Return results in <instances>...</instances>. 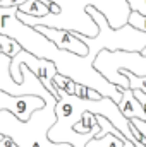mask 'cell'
Wrapping results in <instances>:
<instances>
[{
	"label": "cell",
	"mask_w": 146,
	"mask_h": 147,
	"mask_svg": "<svg viewBox=\"0 0 146 147\" xmlns=\"http://www.w3.org/2000/svg\"><path fill=\"white\" fill-rule=\"evenodd\" d=\"M95 127H96V116H95L93 113H84V115L81 116V120L77 121V125L74 127V130H76V134H79V135H86V134H89Z\"/></svg>",
	"instance_id": "cell-10"
},
{
	"label": "cell",
	"mask_w": 146,
	"mask_h": 147,
	"mask_svg": "<svg viewBox=\"0 0 146 147\" xmlns=\"http://www.w3.org/2000/svg\"><path fill=\"white\" fill-rule=\"evenodd\" d=\"M26 0H0V9H10V7H21Z\"/></svg>",
	"instance_id": "cell-18"
},
{
	"label": "cell",
	"mask_w": 146,
	"mask_h": 147,
	"mask_svg": "<svg viewBox=\"0 0 146 147\" xmlns=\"http://www.w3.org/2000/svg\"><path fill=\"white\" fill-rule=\"evenodd\" d=\"M17 7L0 9V34L12 38L19 43V46L36 57L40 60L52 62L57 69V74L67 77L79 86L95 89L102 98H108L115 105H119L122 94L120 91L107 82L100 74L93 69V62L86 60L84 57H77L74 53L59 50L50 39L38 33L35 28L23 24L17 19Z\"/></svg>",
	"instance_id": "cell-1"
},
{
	"label": "cell",
	"mask_w": 146,
	"mask_h": 147,
	"mask_svg": "<svg viewBox=\"0 0 146 147\" xmlns=\"http://www.w3.org/2000/svg\"><path fill=\"white\" fill-rule=\"evenodd\" d=\"M127 24L132 29L139 31V33H146V16H141L138 12H131L129 19H127Z\"/></svg>",
	"instance_id": "cell-16"
},
{
	"label": "cell",
	"mask_w": 146,
	"mask_h": 147,
	"mask_svg": "<svg viewBox=\"0 0 146 147\" xmlns=\"http://www.w3.org/2000/svg\"><path fill=\"white\" fill-rule=\"evenodd\" d=\"M126 140V139H124ZM124 140H120V139H117L115 135H105V137H102V139H93V140H89L86 147H124Z\"/></svg>",
	"instance_id": "cell-12"
},
{
	"label": "cell",
	"mask_w": 146,
	"mask_h": 147,
	"mask_svg": "<svg viewBox=\"0 0 146 147\" xmlns=\"http://www.w3.org/2000/svg\"><path fill=\"white\" fill-rule=\"evenodd\" d=\"M45 106L35 111L28 121H21L9 111H0V135L10 139L17 147H45L50 144L48 130L55 125L57 99L50 94Z\"/></svg>",
	"instance_id": "cell-3"
},
{
	"label": "cell",
	"mask_w": 146,
	"mask_h": 147,
	"mask_svg": "<svg viewBox=\"0 0 146 147\" xmlns=\"http://www.w3.org/2000/svg\"><path fill=\"white\" fill-rule=\"evenodd\" d=\"M124 147H134V146H132V142H129V140L126 139V140H124Z\"/></svg>",
	"instance_id": "cell-21"
},
{
	"label": "cell",
	"mask_w": 146,
	"mask_h": 147,
	"mask_svg": "<svg viewBox=\"0 0 146 147\" xmlns=\"http://www.w3.org/2000/svg\"><path fill=\"white\" fill-rule=\"evenodd\" d=\"M141 55H143V57H146V48L143 50V51H141Z\"/></svg>",
	"instance_id": "cell-22"
},
{
	"label": "cell",
	"mask_w": 146,
	"mask_h": 147,
	"mask_svg": "<svg viewBox=\"0 0 146 147\" xmlns=\"http://www.w3.org/2000/svg\"><path fill=\"white\" fill-rule=\"evenodd\" d=\"M53 86H55L57 91H62L67 96H74V92H76V82L71 80V79H67V77L59 75V74L53 77Z\"/></svg>",
	"instance_id": "cell-13"
},
{
	"label": "cell",
	"mask_w": 146,
	"mask_h": 147,
	"mask_svg": "<svg viewBox=\"0 0 146 147\" xmlns=\"http://www.w3.org/2000/svg\"><path fill=\"white\" fill-rule=\"evenodd\" d=\"M38 33H41L46 39H50L59 50L74 53L77 57H88V46L76 36L71 31H62V29H50V28H43L38 26L35 28Z\"/></svg>",
	"instance_id": "cell-7"
},
{
	"label": "cell",
	"mask_w": 146,
	"mask_h": 147,
	"mask_svg": "<svg viewBox=\"0 0 146 147\" xmlns=\"http://www.w3.org/2000/svg\"><path fill=\"white\" fill-rule=\"evenodd\" d=\"M43 106L45 101L36 96H9L0 91V111H9L21 121H28L31 115Z\"/></svg>",
	"instance_id": "cell-6"
},
{
	"label": "cell",
	"mask_w": 146,
	"mask_h": 147,
	"mask_svg": "<svg viewBox=\"0 0 146 147\" xmlns=\"http://www.w3.org/2000/svg\"><path fill=\"white\" fill-rule=\"evenodd\" d=\"M132 94H134V98L139 101V105L143 106V110H145V113H146V94L141 92V91H132Z\"/></svg>",
	"instance_id": "cell-19"
},
{
	"label": "cell",
	"mask_w": 146,
	"mask_h": 147,
	"mask_svg": "<svg viewBox=\"0 0 146 147\" xmlns=\"http://www.w3.org/2000/svg\"><path fill=\"white\" fill-rule=\"evenodd\" d=\"M93 69L107 82L115 86L119 91L129 89L127 79L122 72H131L139 77H146V57L131 51H100L93 62Z\"/></svg>",
	"instance_id": "cell-5"
},
{
	"label": "cell",
	"mask_w": 146,
	"mask_h": 147,
	"mask_svg": "<svg viewBox=\"0 0 146 147\" xmlns=\"http://www.w3.org/2000/svg\"><path fill=\"white\" fill-rule=\"evenodd\" d=\"M53 2L60 12L57 16H45L41 19L29 17L26 14H21L17 10V19L29 26V28H50V29H62L71 31L74 34H83L86 38H95L98 34V28L93 22V19L86 14L88 7L96 9L108 22L112 29L124 28L127 24L131 9L126 0H50Z\"/></svg>",
	"instance_id": "cell-2"
},
{
	"label": "cell",
	"mask_w": 146,
	"mask_h": 147,
	"mask_svg": "<svg viewBox=\"0 0 146 147\" xmlns=\"http://www.w3.org/2000/svg\"><path fill=\"white\" fill-rule=\"evenodd\" d=\"M129 121H131V123H132V125L146 137V121H143V120H129Z\"/></svg>",
	"instance_id": "cell-20"
},
{
	"label": "cell",
	"mask_w": 146,
	"mask_h": 147,
	"mask_svg": "<svg viewBox=\"0 0 146 147\" xmlns=\"http://www.w3.org/2000/svg\"><path fill=\"white\" fill-rule=\"evenodd\" d=\"M86 14L93 19V22L98 28V34L95 38H86L83 34H76L86 46H88V57H84L89 62H95L96 55L103 50L107 51H131V53H141L146 48V33H139L132 29L129 24L119 29H112L107 19L93 7L86 9Z\"/></svg>",
	"instance_id": "cell-4"
},
{
	"label": "cell",
	"mask_w": 146,
	"mask_h": 147,
	"mask_svg": "<svg viewBox=\"0 0 146 147\" xmlns=\"http://www.w3.org/2000/svg\"><path fill=\"white\" fill-rule=\"evenodd\" d=\"M122 75L127 79L131 91H141L146 94V77H139V75H134L131 72H122Z\"/></svg>",
	"instance_id": "cell-14"
},
{
	"label": "cell",
	"mask_w": 146,
	"mask_h": 147,
	"mask_svg": "<svg viewBox=\"0 0 146 147\" xmlns=\"http://www.w3.org/2000/svg\"><path fill=\"white\" fill-rule=\"evenodd\" d=\"M74 96L79 98V99H89V101H100V99H103L95 89H89V87H84V86H79V84H76Z\"/></svg>",
	"instance_id": "cell-15"
},
{
	"label": "cell",
	"mask_w": 146,
	"mask_h": 147,
	"mask_svg": "<svg viewBox=\"0 0 146 147\" xmlns=\"http://www.w3.org/2000/svg\"><path fill=\"white\" fill-rule=\"evenodd\" d=\"M50 0H26L21 7H17V10L21 14H26L29 17H35V19H41L45 16L50 14Z\"/></svg>",
	"instance_id": "cell-9"
},
{
	"label": "cell",
	"mask_w": 146,
	"mask_h": 147,
	"mask_svg": "<svg viewBox=\"0 0 146 147\" xmlns=\"http://www.w3.org/2000/svg\"><path fill=\"white\" fill-rule=\"evenodd\" d=\"M120 94H122V98H120V101L117 105L120 113L127 120H143V121H146V113L143 110V106L139 105V101L134 98L132 91L124 89V91H120Z\"/></svg>",
	"instance_id": "cell-8"
},
{
	"label": "cell",
	"mask_w": 146,
	"mask_h": 147,
	"mask_svg": "<svg viewBox=\"0 0 146 147\" xmlns=\"http://www.w3.org/2000/svg\"><path fill=\"white\" fill-rule=\"evenodd\" d=\"M131 12H138L141 16H146V0H126Z\"/></svg>",
	"instance_id": "cell-17"
},
{
	"label": "cell",
	"mask_w": 146,
	"mask_h": 147,
	"mask_svg": "<svg viewBox=\"0 0 146 147\" xmlns=\"http://www.w3.org/2000/svg\"><path fill=\"white\" fill-rule=\"evenodd\" d=\"M21 50H23V48L19 46V43H17V41H14L12 38L5 36V34H0V51H2L3 55H7V57L14 58Z\"/></svg>",
	"instance_id": "cell-11"
},
{
	"label": "cell",
	"mask_w": 146,
	"mask_h": 147,
	"mask_svg": "<svg viewBox=\"0 0 146 147\" xmlns=\"http://www.w3.org/2000/svg\"><path fill=\"white\" fill-rule=\"evenodd\" d=\"M0 53H2V51H0Z\"/></svg>",
	"instance_id": "cell-23"
}]
</instances>
